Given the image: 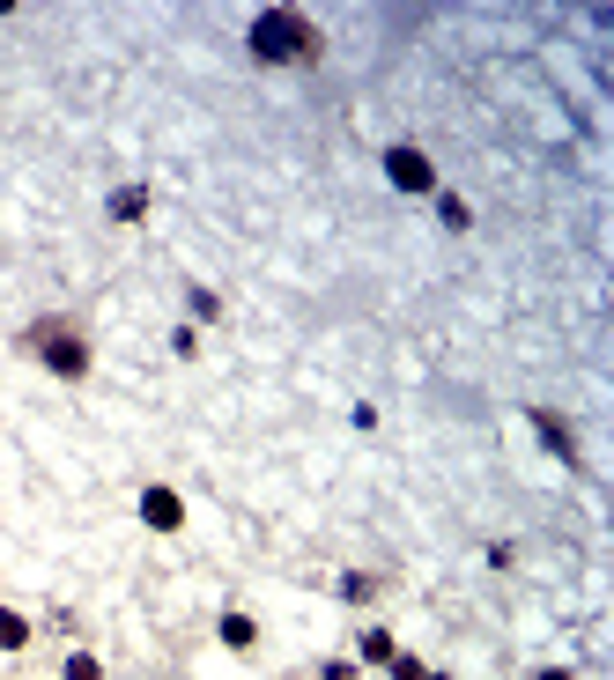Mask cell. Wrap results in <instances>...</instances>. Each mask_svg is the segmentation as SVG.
<instances>
[{
  "label": "cell",
  "mask_w": 614,
  "mask_h": 680,
  "mask_svg": "<svg viewBox=\"0 0 614 680\" xmlns=\"http://www.w3.org/2000/svg\"><path fill=\"white\" fill-rule=\"evenodd\" d=\"M533 680H570V673H563V666H548V673H533Z\"/></svg>",
  "instance_id": "5bb4252c"
},
{
  "label": "cell",
  "mask_w": 614,
  "mask_h": 680,
  "mask_svg": "<svg viewBox=\"0 0 614 680\" xmlns=\"http://www.w3.org/2000/svg\"><path fill=\"white\" fill-rule=\"evenodd\" d=\"M141 518L156 525V533H178V525H185V503L171 496V488H148V496H141Z\"/></svg>",
  "instance_id": "277c9868"
},
{
  "label": "cell",
  "mask_w": 614,
  "mask_h": 680,
  "mask_svg": "<svg viewBox=\"0 0 614 680\" xmlns=\"http://www.w3.org/2000/svg\"><path fill=\"white\" fill-rule=\"evenodd\" d=\"M104 215H111V222H141V215H148V193H141V185H119V193L104 200Z\"/></svg>",
  "instance_id": "8992f818"
},
{
  "label": "cell",
  "mask_w": 614,
  "mask_h": 680,
  "mask_svg": "<svg viewBox=\"0 0 614 680\" xmlns=\"http://www.w3.org/2000/svg\"><path fill=\"white\" fill-rule=\"evenodd\" d=\"M341 599H356V607H363V599H378V577H370V570H348L341 577Z\"/></svg>",
  "instance_id": "9c48e42d"
},
{
  "label": "cell",
  "mask_w": 614,
  "mask_h": 680,
  "mask_svg": "<svg viewBox=\"0 0 614 680\" xmlns=\"http://www.w3.org/2000/svg\"><path fill=\"white\" fill-rule=\"evenodd\" d=\"M60 680H104V666H97V658H89V651H74V658H67V673H60Z\"/></svg>",
  "instance_id": "7c38bea8"
},
{
  "label": "cell",
  "mask_w": 614,
  "mask_h": 680,
  "mask_svg": "<svg viewBox=\"0 0 614 680\" xmlns=\"http://www.w3.org/2000/svg\"><path fill=\"white\" fill-rule=\"evenodd\" d=\"M385 178H393L400 193H437V163L422 156V148H385Z\"/></svg>",
  "instance_id": "3957f363"
},
{
  "label": "cell",
  "mask_w": 614,
  "mask_h": 680,
  "mask_svg": "<svg viewBox=\"0 0 614 680\" xmlns=\"http://www.w3.org/2000/svg\"><path fill=\"white\" fill-rule=\"evenodd\" d=\"M222 644H230V651H252L259 644V621L252 614H222Z\"/></svg>",
  "instance_id": "52a82bcc"
},
{
  "label": "cell",
  "mask_w": 614,
  "mask_h": 680,
  "mask_svg": "<svg viewBox=\"0 0 614 680\" xmlns=\"http://www.w3.org/2000/svg\"><path fill=\"white\" fill-rule=\"evenodd\" d=\"M23 348H30V355H45V363L60 370V377H89V340L74 333L67 318H37V326L23 333Z\"/></svg>",
  "instance_id": "7a4b0ae2"
},
{
  "label": "cell",
  "mask_w": 614,
  "mask_h": 680,
  "mask_svg": "<svg viewBox=\"0 0 614 680\" xmlns=\"http://www.w3.org/2000/svg\"><path fill=\"white\" fill-rule=\"evenodd\" d=\"M533 429H541V444L555 451V459H578V437H570V422H563V414L533 407Z\"/></svg>",
  "instance_id": "5b68a950"
},
{
  "label": "cell",
  "mask_w": 614,
  "mask_h": 680,
  "mask_svg": "<svg viewBox=\"0 0 614 680\" xmlns=\"http://www.w3.org/2000/svg\"><path fill=\"white\" fill-rule=\"evenodd\" d=\"M363 658H370V666H393V636H385V629H363Z\"/></svg>",
  "instance_id": "8fae6325"
},
{
  "label": "cell",
  "mask_w": 614,
  "mask_h": 680,
  "mask_svg": "<svg viewBox=\"0 0 614 680\" xmlns=\"http://www.w3.org/2000/svg\"><path fill=\"white\" fill-rule=\"evenodd\" d=\"M23 644H30V621L15 607H0V651H23Z\"/></svg>",
  "instance_id": "ba28073f"
},
{
  "label": "cell",
  "mask_w": 614,
  "mask_h": 680,
  "mask_svg": "<svg viewBox=\"0 0 614 680\" xmlns=\"http://www.w3.org/2000/svg\"><path fill=\"white\" fill-rule=\"evenodd\" d=\"M252 60L304 67V60H319V30H311L296 8H259L252 15Z\"/></svg>",
  "instance_id": "6da1fadb"
},
{
  "label": "cell",
  "mask_w": 614,
  "mask_h": 680,
  "mask_svg": "<svg viewBox=\"0 0 614 680\" xmlns=\"http://www.w3.org/2000/svg\"><path fill=\"white\" fill-rule=\"evenodd\" d=\"M437 215H444V230H467V222H474V207L459 200V193H444V200H437Z\"/></svg>",
  "instance_id": "30bf717a"
},
{
  "label": "cell",
  "mask_w": 614,
  "mask_h": 680,
  "mask_svg": "<svg viewBox=\"0 0 614 680\" xmlns=\"http://www.w3.org/2000/svg\"><path fill=\"white\" fill-rule=\"evenodd\" d=\"M393 680H430V666H415V658H393Z\"/></svg>",
  "instance_id": "4fadbf2b"
}]
</instances>
